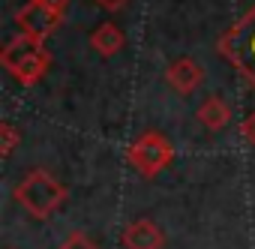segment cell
I'll return each instance as SVG.
<instances>
[{"label": "cell", "instance_id": "obj_10", "mask_svg": "<svg viewBox=\"0 0 255 249\" xmlns=\"http://www.w3.org/2000/svg\"><path fill=\"white\" fill-rule=\"evenodd\" d=\"M18 138L21 135H18V129L12 126V123H0V153H3V156H12Z\"/></svg>", "mask_w": 255, "mask_h": 249}, {"label": "cell", "instance_id": "obj_5", "mask_svg": "<svg viewBox=\"0 0 255 249\" xmlns=\"http://www.w3.org/2000/svg\"><path fill=\"white\" fill-rule=\"evenodd\" d=\"M60 21H63V15L54 12L51 6L39 3V0H24V6H18V12H15L18 33H27V36H33L39 42H45L60 27Z\"/></svg>", "mask_w": 255, "mask_h": 249}, {"label": "cell", "instance_id": "obj_8", "mask_svg": "<svg viewBox=\"0 0 255 249\" xmlns=\"http://www.w3.org/2000/svg\"><path fill=\"white\" fill-rule=\"evenodd\" d=\"M195 117H198V123L204 129H210V132H219V129H225L228 123H231V105L222 99V96H207L201 105H198V111H195Z\"/></svg>", "mask_w": 255, "mask_h": 249}, {"label": "cell", "instance_id": "obj_9", "mask_svg": "<svg viewBox=\"0 0 255 249\" xmlns=\"http://www.w3.org/2000/svg\"><path fill=\"white\" fill-rule=\"evenodd\" d=\"M123 30L114 24V21H102L93 33H90V48L99 54V57H114L120 48H123Z\"/></svg>", "mask_w": 255, "mask_h": 249}, {"label": "cell", "instance_id": "obj_6", "mask_svg": "<svg viewBox=\"0 0 255 249\" xmlns=\"http://www.w3.org/2000/svg\"><path fill=\"white\" fill-rule=\"evenodd\" d=\"M165 81H168V87L177 90L180 96H189V93H195V90L204 84V69H201V63L192 60V57H177V60L168 63Z\"/></svg>", "mask_w": 255, "mask_h": 249}, {"label": "cell", "instance_id": "obj_13", "mask_svg": "<svg viewBox=\"0 0 255 249\" xmlns=\"http://www.w3.org/2000/svg\"><path fill=\"white\" fill-rule=\"evenodd\" d=\"M96 6L105 9V12H120L126 6V0H96Z\"/></svg>", "mask_w": 255, "mask_h": 249}, {"label": "cell", "instance_id": "obj_14", "mask_svg": "<svg viewBox=\"0 0 255 249\" xmlns=\"http://www.w3.org/2000/svg\"><path fill=\"white\" fill-rule=\"evenodd\" d=\"M39 3H45V6H51L54 12L66 15V6H69V0H39Z\"/></svg>", "mask_w": 255, "mask_h": 249}, {"label": "cell", "instance_id": "obj_2", "mask_svg": "<svg viewBox=\"0 0 255 249\" xmlns=\"http://www.w3.org/2000/svg\"><path fill=\"white\" fill-rule=\"evenodd\" d=\"M0 63H3V69H9L24 87H33L48 72L51 54L45 51V42H39L27 33H18L15 39L6 42L3 54H0Z\"/></svg>", "mask_w": 255, "mask_h": 249}, {"label": "cell", "instance_id": "obj_7", "mask_svg": "<svg viewBox=\"0 0 255 249\" xmlns=\"http://www.w3.org/2000/svg\"><path fill=\"white\" fill-rule=\"evenodd\" d=\"M123 246L126 249H162L165 234L153 219H132L123 228Z\"/></svg>", "mask_w": 255, "mask_h": 249}, {"label": "cell", "instance_id": "obj_1", "mask_svg": "<svg viewBox=\"0 0 255 249\" xmlns=\"http://www.w3.org/2000/svg\"><path fill=\"white\" fill-rule=\"evenodd\" d=\"M15 201L18 207H24L33 219H48L63 201H66V186L45 168H33L27 171L18 183H15Z\"/></svg>", "mask_w": 255, "mask_h": 249}, {"label": "cell", "instance_id": "obj_3", "mask_svg": "<svg viewBox=\"0 0 255 249\" xmlns=\"http://www.w3.org/2000/svg\"><path fill=\"white\" fill-rule=\"evenodd\" d=\"M216 48H219V54L255 87V6H252L237 24H231V27L219 36Z\"/></svg>", "mask_w": 255, "mask_h": 249}, {"label": "cell", "instance_id": "obj_4", "mask_svg": "<svg viewBox=\"0 0 255 249\" xmlns=\"http://www.w3.org/2000/svg\"><path fill=\"white\" fill-rule=\"evenodd\" d=\"M126 159H129V165H132L141 177H156L159 171H165V168L174 162V147H171V141H168L162 132L150 129V132L138 135V138L129 144Z\"/></svg>", "mask_w": 255, "mask_h": 249}, {"label": "cell", "instance_id": "obj_11", "mask_svg": "<svg viewBox=\"0 0 255 249\" xmlns=\"http://www.w3.org/2000/svg\"><path fill=\"white\" fill-rule=\"evenodd\" d=\"M57 249H99V246H96V243H93L84 231H72V234H69V237L57 246Z\"/></svg>", "mask_w": 255, "mask_h": 249}, {"label": "cell", "instance_id": "obj_12", "mask_svg": "<svg viewBox=\"0 0 255 249\" xmlns=\"http://www.w3.org/2000/svg\"><path fill=\"white\" fill-rule=\"evenodd\" d=\"M240 135H243V141H246V144H252V147H255V111L243 117V123H240Z\"/></svg>", "mask_w": 255, "mask_h": 249}]
</instances>
